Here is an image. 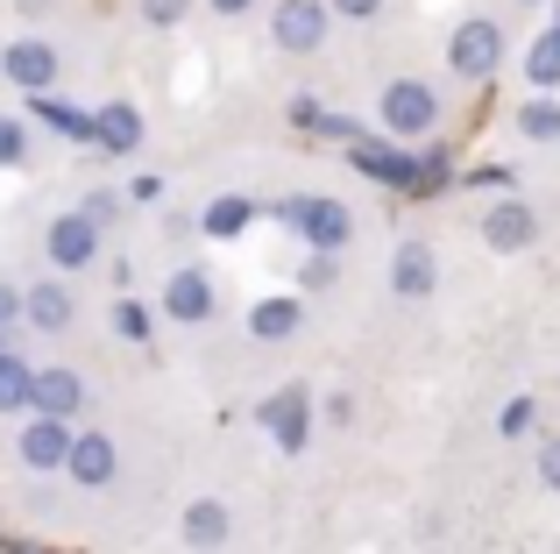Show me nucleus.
Returning a JSON list of instances; mask_svg holds the SVG:
<instances>
[{"mask_svg":"<svg viewBox=\"0 0 560 554\" xmlns=\"http://www.w3.org/2000/svg\"><path fill=\"white\" fill-rule=\"evenodd\" d=\"M447 65L462 71V79H490V71L504 65V22H490V14H468V22L454 28V43H447Z\"/></svg>","mask_w":560,"mask_h":554,"instance_id":"2","label":"nucleus"},{"mask_svg":"<svg viewBox=\"0 0 560 554\" xmlns=\"http://www.w3.org/2000/svg\"><path fill=\"white\" fill-rule=\"evenodd\" d=\"M28 405H43V419H71L85 405V384L71 370H36L28 377Z\"/></svg>","mask_w":560,"mask_h":554,"instance_id":"6","label":"nucleus"},{"mask_svg":"<svg viewBox=\"0 0 560 554\" xmlns=\"http://www.w3.org/2000/svg\"><path fill=\"white\" fill-rule=\"evenodd\" d=\"M539 476L560 490V441H539Z\"/></svg>","mask_w":560,"mask_h":554,"instance_id":"26","label":"nucleus"},{"mask_svg":"<svg viewBox=\"0 0 560 554\" xmlns=\"http://www.w3.org/2000/svg\"><path fill=\"white\" fill-rule=\"evenodd\" d=\"M164 313L171 320H206V313H213V277H206V270H178L164 285Z\"/></svg>","mask_w":560,"mask_h":554,"instance_id":"9","label":"nucleus"},{"mask_svg":"<svg viewBox=\"0 0 560 554\" xmlns=\"http://www.w3.org/2000/svg\"><path fill=\"white\" fill-rule=\"evenodd\" d=\"M327 8H334V14H355V22H370L383 0H327Z\"/></svg>","mask_w":560,"mask_h":554,"instance_id":"27","label":"nucleus"},{"mask_svg":"<svg viewBox=\"0 0 560 554\" xmlns=\"http://www.w3.org/2000/svg\"><path fill=\"white\" fill-rule=\"evenodd\" d=\"M14 313H22V291H8V285H0V327H8Z\"/></svg>","mask_w":560,"mask_h":554,"instance_id":"29","label":"nucleus"},{"mask_svg":"<svg viewBox=\"0 0 560 554\" xmlns=\"http://www.w3.org/2000/svg\"><path fill=\"white\" fill-rule=\"evenodd\" d=\"M93 250H100V228L85 221V213H65V221H50V264L79 270V264H93Z\"/></svg>","mask_w":560,"mask_h":554,"instance_id":"8","label":"nucleus"},{"mask_svg":"<svg viewBox=\"0 0 560 554\" xmlns=\"http://www.w3.org/2000/svg\"><path fill=\"white\" fill-rule=\"evenodd\" d=\"M518 128H525L533 142H553V136H560V100H533V107L518 114Z\"/></svg>","mask_w":560,"mask_h":554,"instance_id":"23","label":"nucleus"},{"mask_svg":"<svg viewBox=\"0 0 560 554\" xmlns=\"http://www.w3.org/2000/svg\"><path fill=\"white\" fill-rule=\"evenodd\" d=\"M93 142H107L114 157L142 150V114L128 107V100H114V107H100V114H93Z\"/></svg>","mask_w":560,"mask_h":554,"instance_id":"10","label":"nucleus"},{"mask_svg":"<svg viewBox=\"0 0 560 554\" xmlns=\"http://www.w3.org/2000/svg\"><path fill=\"white\" fill-rule=\"evenodd\" d=\"M248 327H256L262 342H284V334L299 327V299H262L256 313H248Z\"/></svg>","mask_w":560,"mask_h":554,"instance_id":"19","label":"nucleus"},{"mask_svg":"<svg viewBox=\"0 0 560 554\" xmlns=\"http://www.w3.org/2000/svg\"><path fill=\"white\" fill-rule=\"evenodd\" d=\"M525 79L539 85V100H547L553 85H560V36H553V28H547V36L533 43V50H525Z\"/></svg>","mask_w":560,"mask_h":554,"instance_id":"18","label":"nucleus"},{"mask_svg":"<svg viewBox=\"0 0 560 554\" xmlns=\"http://www.w3.org/2000/svg\"><path fill=\"white\" fill-rule=\"evenodd\" d=\"M482 235H490V250H525V242H533V207H518V199H504V207H490V221H482Z\"/></svg>","mask_w":560,"mask_h":554,"instance_id":"15","label":"nucleus"},{"mask_svg":"<svg viewBox=\"0 0 560 554\" xmlns=\"http://www.w3.org/2000/svg\"><path fill=\"white\" fill-rule=\"evenodd\" d=\"M0 71L43 100L57 85V50H50V43H8V50H0Z\"/></svg>","mask_w":560,"mask_h":554,"instance_id":"4","label":"nucleus"},{"mask_svg":"<svg viewBox=\"0 0 560 554\" xmlns=\"http://www.w3.org/2000/svg\"><path fill=\"white\" fill-rule=\"evenodd\" d=\"M65 455H71L65 419H36V427L22 434V462H28V470H65Z\"/></svg>","mask_w":560,"mask_h":554,"instance_id":"11","label":"nucleus"},{"mask_svg":"<svg viewBox=\"0 0 560 554\" xmlns=\"http://www.w3.org/2000/svg\"><path fill=\"white\" fill-rule=\"evenodd\" d=\"M65 470L79 476L85 490L114 484V441H107V434H71V455H65Z\"/></svg>","mask_w":560,"mask_h":554,"instance_id":"7","label":"nucleus"},{"mask_svg":"<svg viewBox=\"0 0 560 554\" xmlns=\"http://www.w3.org/2000/svg\"><path fill=\"white\" fill-rule=\"evenodd\" d=\"M262 427H270L277 448H299V441H305V391H299V384L277 391V399L262 405Z\"/></svg>","mask_w":560,"mask_h":554,"instance_id":"13","label":"nucleus"},{"mask_svg":"<svg viewBox=\"0 0 560 554\" xmlns=\"http://www.w3.org/2000/svg\"><path fill=\"white\" fill-rule=\"evenodd\" d=\"M0 164H22V122H0Z\"/></svg>","mask_w":560,"mask_h":554,"instance_id":"25","label":"nucleus"},{"mask_svg":"<svg viewBox=\"0 0 560 554\" xmlns=\"http://www.w3.org/2000/svg\"><path fill=\"white\" fill-rule=\"evenodd\" d=\"M277 221L299 228V235L313 242V256H334L348 235H355V213L334 207V199H284V207H277Z\"/></svg>","mask_w":560,"mask_h":554,"instance_id":"1","label":"nucleus"},{"mask_svg":"<svg viewBox=\"0 0 560 554\" xmlns=\"http://www.w3.org/2000/svg\"><path fill=\"white\" fill-rule=\"evenodd\" d=\"M327 36V8L319 0H284L277 8V50H319Z\"/></svg>","mask_w":560,"mask_h":554,"instance_id":"5","label":"nucleus"},{"mask_svg":"<svg viewBox=\"0 0 560 554\" xmlns=\"http://www.w3.org/2000/svg\"><path fill=\"white\" fill-rule=\"evenodd\" d=\"M213 8H220V14H242V8H248V0H213Z\"/></svg>","mask_w":560,"mask_h":554,"instance_id":"30","label":"nucleus"},{"mask_svg":"<svg viewBox=\"0 0 560 554\" xmlns=\"http://www.w3.org/2000/svg\"><path fill=\"white\" fill-rule=\"evenodd\" d=\"M36 114H43V122H50V128H57V136H71V142H85V136H93V114H79V107H65V100H50V93H43V100H36Z\"/></svg>","mask_w":560,"mask_h":554,"instance_id":"21","label":"nucleus"},{"mask_svg":"<svg viewBox=\"0 0 560 554\" xmlns=\"http://www.w3.org/2000/svg\"><path fill=\"white\" fill-rule=\"evenodd\" d=\"M390 285H397V299H425V291H433V250H425V242H397Z\"/></svg>","mask_w":560,"mask_h":554,"instance_id":"12","label":"nucleus"},{"mask_svg":"<svg viewBox=\"0 0 560 554\" xmlns=\"http://www.w3.org/2000/svg\"><path fill=\"white\" fill-rule=\"evenodd\" d=\"M242 228H248V199H213V207H206V235L213 242L242 235Z\"/></svg>","mask_w":560,"mask_h":554,"instance_id":"22","label":"nucleus"},{"mask_svg":"<svg viewBox=\"0 0 560 554\" xmlns=\"http://www.w3.org/2000/svg\"><path fill=\"white\" fill-rule=\"evenodd\" d=\"M22 405H28V362L0 348V413H22Z\"/></svg>","mask_w":560,"mask_h":554,"instance_id":"20","label":"nucleus"},{"mask_svg":"<svg viewBox=\"0 0 560 554\" xmlns=\"http://www.w3.org/2000/svg\"><path fill=\"white\" fill-rule=\"evenodd\" d=\"M355 164L383 185H419V164H411L405 150H390V142H355Z\"/></svg>","mask_w":560,"mask_h":554,"instance_id":"14","label":"nucleus"},{"mask_svg":"<svg viewBox=\"0 0 560 554\" xmlns=\"http://www.w3.org/2000/svg\"><path fill=\"white\" fill-rule=\"evenodd\" d=\"M433 93H425L419 79H397V85H383V128L390 136H425L433 128Z\"/></svg>","mask_w":560,"mask_h":554,"instance_id":"3","label":"nucleus"},{"mask_svg":"<svg viewBox=\"0 0 560 554\" xmlns=\"http://www.w3.org/2000/svg\"><path fill=\"white\" fill-rule=\"evenodd\" d=\"M553 14H560V8H553ZM553 36H560V22H553Z\"/></svg>","mask_w":560,"mask_h":554,"instance_id":"31","label":"nucleus"},{"mask_svg":"<svg viewBox=\"0 0 560 554\" xmlns=\"http://www.w3.org/2000/svg\"><path fill=\"white\" fill-rule=\"evenodd\" d=\"M185 14V0H150V22H178Z\"/></svg>","mask_w":560,"mask_h":554,"instance_id":"28","label":"nucleus"},{"mask_svg":"<svg viewBox=\"0 0 560 554\" xmlns=\"http://www.w3.org/2000/svg\"><path fill=\"white\" fill-rule=\"evenodd\" d=\"M533 427V399H511L504 413H497V434H525Z\"/></svg>","mask_w":560,"mask_h":554,"instance_id":"24","label":"nucleus"},{"mask_svg":"<svg viewBox=\"0 0 560 554\" xmlns=\"http://www.w3.org/2000/svg\"><path fill=\"white\" fill-rule=\"evenodd\" d=\"M185 541H191V547H220V541H228V505L199 498V505L185 512Z\"/></svg>","mask_w":560,"mask_h":554,"instance_id":"17","label":"nucleus"},{"mask_svg":"<svg viewBox=\"0 0 560 554\" xmlns=\"http://www.w3.org/2000/svg\"><path fill=\"white\" fill-rule=\"evenodd\" d=\"M22 313L36 320L43 334H57V327H71V291L65 285H36V291H22Z\"/></svg>","mask_w":560,"mask_h":554,"instance_id":"16","label":"nucleus"}]
</instances>
